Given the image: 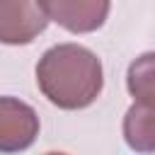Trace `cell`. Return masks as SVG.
Wrapping results in <instances>:
<instances>
[{
    "label": "cell",
    "instance_id": "obj_5",
    "mask_svg": "<svg viewBox=\"0 0 155 155\" xmlns=\"http://www.w3.org/2000/svg\"><path fill=\"white\" fill-rule=\"evenodd\" d=\"M153 104H143L136 102L126 119H124V136L126 143L136 150H145L150 153L155 148V116H153Z\"/></svg>",
    "mask_w": 155,
    "mask_h": 155
},
{
    "label": "cell",
    "instance_id": "obj_1",
    "mask_svg": "<svg viewBox=\"0 0 155 155\" xmlns=\"http://www.w3.org/2000/svg\"><path fill=\"white\" fill-rule=\"evenodd\" d=\"M36 85L58 109H85L102 92V63L80 44H58L39 58Z\"/></svg>",
    "mask_w": 155,
    "mask_h": 155
},
{
    "label": "cell",
    "instance_id": "obj_6",
    "mask_svg": "<svg viewBox=\"0 0 155 155\" xmlns=\"http://www.w3.org/2000/svg\"><path fill=\"white\" fill-rule=\"evenodd\" d=\"M128 90L136 102L153 104V53L140 56L128 68Z\"/></svg>",
    "mask_w": 155,
    "mask_h": 155
},
{
    "label": "cell",
    "instance_id": "obj_4",
    "mask_svg": "<svg viewBox=\"0 0 155 155\" xmlns=\"http://www.w3.org/2000/svg\"><path fill=\"white\" fill-rule=\"evenodd\" d=\"M36 136H39L36 111L15 97H0V153L24 150L34 143Z\"/></svg>",
    "mask_w": 155,
    "mask_h": 155
},
{
    "label": "cell",
    "instance_id": "obj_2",
    "mask_svg": "<svg viewBox=\"0 0 155 155\" xmlns=\"http://www.w3.org/2000/svg\"><path fill=\"white\" fill-rule=\"evenodd\" d=\"M46 24L39 0H0V44H31Z\"/></svg>",
    "mask_w": 155,
    "mask_h": 155
},
{
    "label": "cell",
    "instance_id": "obj_3",
    "mask_svg": "<svg viewBox=\"0 0 155 155\" xmlns=\"http://www.w3.org/2000/svg\"><path fill=\"white\" fill-rule=\"evenodd\" d=\"M109 2L111 0H39L48 22L73 34L97 31L109 15Z\"/></svg>",
    "mask_w": 155,
    "mask_h": 155
}]
</instances>
